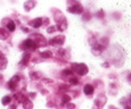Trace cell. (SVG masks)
I'll return each instance as SVG.
<instances>
[{"label":"cell","mask_w":131,"mask_h":109,"mask_svg":"<svg viewBox=\"0 0 131 109\" xmlns=\"http://www.w3.org/2000/svg\"><path fill=\"white\" fill-rule=\"evenodd\" d=\"M94 92V87L92 85H89V84H87L84 87V93L85 94H91V93Z\"/></svg>","instance_id":"277c9868"},{"label":"cell","mask_w":131,"mask_h":109,"mask_svg":"<svg viewBox=\"0 0 131 109\" xmlns=\"http://www.w3.org/2000/svg\"><path fill=\"white\" fill-rule=\"evenodd\" d=\"M73 69H74L75 72H77L78 74H80V75H84V74H87V72H88L87 66L83 65V64L73 65Z\"/></svg>","instance_id":"6da1fadb"},{"label":"cell","mask_w":131,"mask_h":109,"mask_svg":"<svg viewBox=\"0 0 131 109\" xmlns=\"http://www.w3.org/2000/svg\"><path fill=\"white\" fill-rule=\"evenodd\" d=\"M9 102H10V98L9 97H5L2 99V103H4V105H8Z\"/></svg>","instance_id":"9c48e42d"},{"label":"cell","mask_w":131,"mask_h":109,"mask_svg":"<svg viewBox=\"0 0 131 109\" xmlns=\"http://www.w3.org/2000/svg\"><path fill=\"white\" fill-rule=\"evenodd\" d=\"M23 45H24V48H29V49H36V48H37L36 47L37 44H34L33 42L31 41V40H26V41L24 42Z\"/></svg>","instance_id":"3957f363"},{"label":"cell","mask_w":131,"mask_h":109,"mask_svg":"<svg viewBox=\"0 0 131 109\" xmlns=\"http://www.w3.org/2000/svg\"><path fill=\"white\" fill-rule=\"evenodd\" d=\"M41 57H43V58H48V57H51V52H50V51L43 52V54H41Z\"/></svg>","instance_id":"30bf717a"},{"label":"cell","mask_w":131,"mask_h":109,"mask_svg":"<svg viewBox=\"0 0 131 109\" xmlns=\"http://www.w3.org/2000/svg\"><path fill=\"white\" fill-rule=\"evenodd\" d=\"M0 38H1V39H6V38H7V33L4 32L2 30H0Z\"/></svg>","instance_id":"8fae6325"},{"label":"cell","mask_w":131,"mask_h":109,"mask_svg":"<svg viewBox=\"0 0 131 109\" xmlns=\"http://www.w3.org/2000/svg\"><path fill=\"white\" fill-rule=\"evenodd\" d=\"M69 10L71 13H78V14H80V13H82V7L80 5H75V6L71 7Z\"/></svg>","instance_id":"7a4b0ae2"},{"label":"cell","mask_w":131,"mask_h":109,"mask_svg":"<svg viewBox=\"0 0 131 109\" xmlns=\"http://www.w3.org/2000/svg\"><path fill=\"white\" fill-rule=\"evenodd\" d=\"M71 73H72L71 70H64V74H65V75H70Z\"/></svg>","instance_id":"5bb4252c"},{"label":"cell","mask_w":131,"mask_h":109,"mask_svg":"<svg viewBox=\"0 0 131 109\" xmlns=\"http://www.w3.org/2000/svg\"><path fill=\"white\" fill-rule=\"evenodd\" d=\"M31 24L33 25V27H39L40 25H41V18H38V19H36V21H32L31 22Z\"/></svg>","instance_id":"8992f818"},{"label":"cell","mask_w":131,"mask_h":109,"mask_svg":"<svg viewBox=\"0 0 131 109\" xmlns=\"http://www.w3.org/2000/svg\"><path fill=\"white\" fill-rule=\"evenodd\" d=\"M23 107H24V109H31L32 108V103L29 99H24L23 100Z\"/></svg>","instance_id":"5b68a950"},{"label":"cell","mask_w":131,"mask_h":109,"mask_svg":"<svg viewBox=\"0 0 131 109\" xmlns=\"http://www.w3.org/2000/svg\"><path fill=\"white\" fill-rule=\"evenodd\" d=\"M0 58H1V55H0Z\"/></svg>","instance_id":"9a60e30c"},{"label":"cell","mask_w":131,"mask_h":109,"mask_svg":"<svg viewBox=\"0 0 131 109\" xmlns=\"http://www.w3.org/2000/svg\"><path fill=\"white\" fill-rule=\"evenodd\" d=\"M6 63H7L6 59H4V58L0 59V69H4V68L6 67Z\"/></svg>","instance_id":"52a82bcc"},{"label":"cell","mask_w":131,"mask_h":109,"mask_svg":"<svg viewBox=\"0 0 131 109\" xmlns=\"http://www.w3.org/2000/svg\"><path fill=\"white\" fill-rule=\"evenodd\" d=\"M7 27H8L9 31H14V30H15V24L13 22H9L8 25H7Z\"/></svg>","instance_id":"ba28073f"},{"label":"cell","mask_w":131,"mask_h":109,"mask_svg":"<svg viewBox=\"0 0 131 109\" xmlns=\"http://www.w3.org/2000/svg\"><path fill=\"white\" fill-rule=\"evenodd\" d=\"M69 101H70V97H67V95L63 97V102H69Z\"/></svg>","instance_id":"7c38bea8"},{"label":"cell","mask_w":131,"mask_h":109,"mask_svg":"<svg viewBox=\"0 0 131 109\" xmlns=\"http://www.w3.org/2000/svg\"><path fill=\"white\" fill-rule=\"evenodd\" d=\"M71 83H72V84H78V83H79V81H78V78H72Z\"/></svg>","instance_id":"4fadbf2b"}]
</instances>
